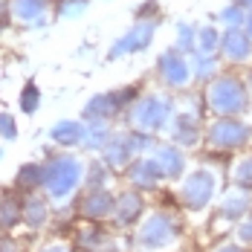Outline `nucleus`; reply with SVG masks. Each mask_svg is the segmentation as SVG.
<instances>
[{
	"instance_id": "nucleus-1",
	"label": "nucleus",
	"mask_w": 252,
	"mask_h": 252,
	"mask_svg": "<svg viewBox=\"0 0 252 252\" xmlns=\"http://www.w3.org/2000/svg\"><path fill=\"white\" fill-rule=\"evenodd\" d=\"M220 252H244V250H238V247H226V250H220Z\"/></svg>"
}]
</instances>
